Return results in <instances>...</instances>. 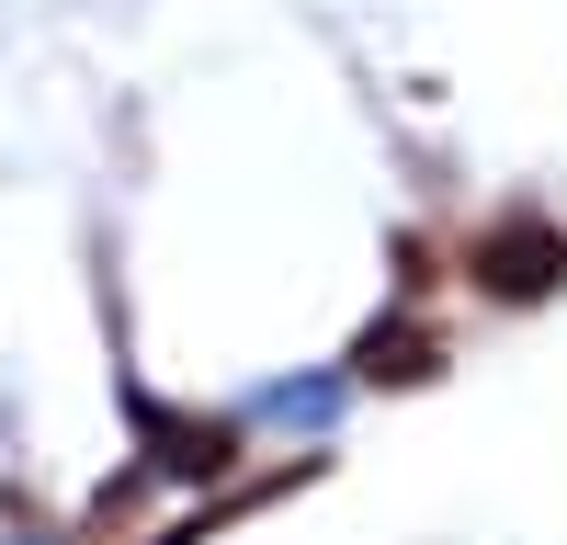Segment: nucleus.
I'll return each mask as SVG.
<instances>
[{
	"mask_svg": "<svg viewBox=\"0 0 567 545\" xmlns=\"http://www.w3.org/2000/svg\"><path fill=\"white\" fill-rule=\"evenodd\" d=\"M465 285L499 296V307H545V296L567 285V227L534 216V205L488 216V227H477V250H465Z\"/></svg>",
	"mask_w": 567,
	"mask_h": 545,
	"instance_id": "f257e3e1",
	"label": "nucleus"
},
{
	"mask_svg": "<svg viewBox=\"0 0 567 545\" xmlns=\"http://www.w3.org/2000/svg\"><path fill=\"white\" fill-rule=\"evenodd\" d=\"M136 443H148L159 477H227L239 466V421H216V409H136Z\"/></svg>",
	"mask_w": 567,
	"mask_h": 545,
	"instance_id": "f03ea898",
	"label": "nucleus"
},
{
	"mask_svg": "<svg viewBox=\"0 0 567 545\" xmlns=\"http://www.w3.org/2000/svg\"><path fill=\"white\" fill-rule=\"evenodd\" d=\"M352 376L363 387H432L443 376V330L432 318H374V330L352 341Z\"/></svg>",
	"mask_w": 567,
	"mask_h": 545,
	"instance_id": "7ed1b4c3",
	"label": "nucleus"
}]
</instances>
